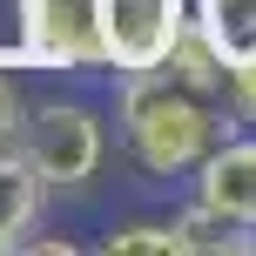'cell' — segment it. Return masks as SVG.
Masks as SVG:
<instances>
[{
  "label": "cell",
  "mask_w": 256,
  "mask_h": 256,
  "mask_svg": "<svg viewBox=\"0 0 256 256\" xmlns=\"http://www.w3.org/2000/svg\"><path fill=\"white\" fill-rule=\"evenodd\" d=\"M189 27L222 68L256 54V0H189Z\"/></svg>",
  "instance_id": "obj_6"
},
{
  "label": "cell",
  "mask_w": 256,
  "mask_h": 256,
  "mask_svg": "<svg viewBox=\"0 0 256 256\" xmlns=\"http://www.w3.org/2000/svg\"><path fill=\"white\" fill-rule=\"evenodd\" d=\"M94 250L102 256H176V230H168V216H128Z\"/></svg>",
  "instance_id": "obj_9"
},
{
  "label": "cell",
  "mask_w": 256,
  "mask_h": 256,
  "mask_svg": "<svg viewBox=\"0 0 256 256\" xmlns=\"http://www.w3.org/2000/svg\"><path fill=\"white\" fill-rule=\"evenodd\" d=\"M168 230H176V256H236V250H256V230L216 216V209H202L196 196H189V209L168 216Z\"/></svg>",
  "instance_id": "obj_7"
},
{
  "label": "cell",
  "mask_w": 256,
  "mask_h": 256,
  "mask_svg": "<svg viewBox=\"0 0 256 256\" xmlns=\"http://www.w3.org/2000/svg\"><path fill=\"white\" fill-rule=\"evenodd\" d=\"M7 142L34 168L40 189H88L102 176V155H108V128H102V115L88 102H34V108H20Z\"/></svg>",
  "instance_id": "obj_2"
},
{
  "label": "cell",
  "mask_w": 256,
  "mask_h": 256,
  "mask_svg": "<svg viewBox=\"0 0 256 256\" xmlns=\"http://www.w3.org/2000/svg\"><path fill=\"white\" fill-rule=\"evenodd\" d=\"M14 250H34V256H74L81 243H74V236H20Z\"/></svg>",
  "instance_id": "obj_12"
},
{
  "label": "cell",
  "mask_w": 256,
  "mask_h": 256,
  "mask_svg": "<svg viewBox=\"0 0 256 256\" xmlns=\"http://www.w3.org/2000/svg\"><path fill=\"white\" fill-rule=\"evenodd\" d=\"M115 122H122V148L128 162L148 182H176L230 135V115H222L216 94H196L182 81H168L162 68H142V74H122L115 88Z\"/></svg>",
  "instance_id": "obj_1"
},
{
  "label": "cell",
  "mask_w": 256,
  "mask_h": 256,
  "mask_svg": "<svg viewBox=\"0 0 256 256\" xmlns=\"http://www.w3.org/2000/svg\"><path fill=\"white\" fill-rule=\"evenodd\" d=\"M40 182H34V168L14 155V142H0V256H7L14 243H20L27 230H34V216H40Z\"/></svg>",
  "instance_id": "obj_8"
},
{
  "label": "cell",
  "mask_w": 256,
  "mask_h": 256,
  "mask_svg": "<svg viewBox=\"0 0 256 256\" xmlns=\"http://www.w3.org/2000/svg\"><path fill=\"white\" fill-rule=\"evenodd\" d=\"M20 34L0 48V68H34V74H94V20L88 0H14Z\"/></svg>",
  "instance_id": "obj_3"
},
{
  "label": "cell",
  "mask_w": 256,
  "mask_h": 256,
  "mask_svg": "<svg viewBox=\"0 0 256 256\" xmlns=\"http://www.w3.org/2000/svg\"><path fill=\"white\" fill-rule=\"evenodd\" d=\"M189 182H196V202L202 209H216V216L256 230V135L230 128V135L189 168Z\"/></svg>",
  "instance_id": "obj_5"
},
{
  "label": "cell",
  "mask_w": 256,
  "mask_h": 256,
  "mask_svg": "<svg viewBox=\"0 0 256 256\" xmlns=\"http://www.w3.org/2000/svg\"><path fill=\"white\" fill-rule=\"evenodd\" d=\"M20 88H14V68H0V142H7L14 135V122H20Z\"/></svg>",
  "instance_id": "obj_11"
},
{
  "label": "cell",
  "mask_w": 256,
  "mask_h": 256,
  "mask_svg": "<svg viewBox=\"0 0 256 256\" xmlns=\"http://www.w3.org/2000/svg\"><path fill=\"white\" fill-rule=\"evenodd\" d=\"M88 20L108 74H142L189 27V0H88Z\"/></svg>",
  "instance_id": "obj_4"
},
{
  "label": "cell",
  "mask_w": 256,
  "mask_h": 256,
  "mask_svg": "<svg viewBox=\"0 0 256 256\" xmlns=\"http://www.w3.org/2000/svg\"><path fill=\"white\" fill-rule=\"evenodd\" d=\"M222 115L236 128H256V54L236 68H222Z\"/></svg>",
  "instance_id": "obj_10"
}]
</instances>
